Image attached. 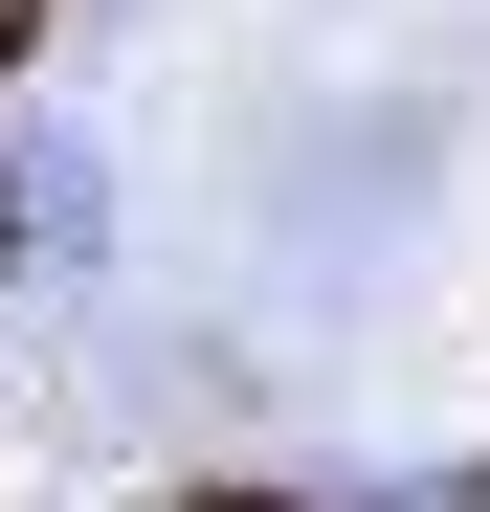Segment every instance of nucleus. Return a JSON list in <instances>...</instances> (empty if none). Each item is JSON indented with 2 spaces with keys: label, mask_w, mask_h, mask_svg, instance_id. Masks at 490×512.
Here are the masks:
<instances>
[{
  "label": "nucleus",
  "mask_w": 490,
  "mask_h": 512,
  "mask_svg": "<svg viewBox=\"0 0 490 512\" xmlns=\"http://www.w3.org/2000/svg\"><path fill=\"white\" fill-rule=\"evenodd\" d=\"M23 45H45V0H0V67H23Z\"/></svg>",
  "instance_id": "obj_1"
}]
</instances>
